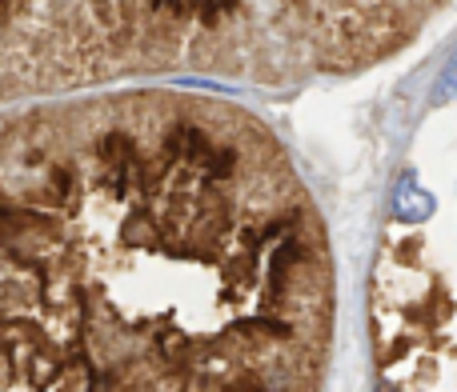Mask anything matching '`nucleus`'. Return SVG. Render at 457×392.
I'll use <instances>...</instances> for the list:
<instances>
[{
    "instance_id": "f257e3e1",
    "label": "nucleus",
    "mask_w": 457,
    "mask_h": 392,
    "mask_svg": "<svg viewBox=\"0 0 457 392\" xmlns=\"http://www.w3.org/2000/svg\"><path fill=\"white\" fill-rule=\"evenodd\" d=\"M437 208V196L418 189V181L413 176H402V184L394 189V216L405 220V225H421V220H429Z\"/></svg>"
},
{
    "instance_id": "f03ea898",
    "label": "nucleus",
    "mask_w": 457,
    "mask_h": 392,
    "mask_svg": "<svg viewBox=\"0 0 457 392\" xmlns=\"http://www.w3.org/2000/svg\"><path fill=\"white\" fill-rule=\"evenodd\" d=\"M453 96H457V48L450 53V61L442 64L434 88H429V109H442V104H450Z\"/></svg>"
}]
</instances>
